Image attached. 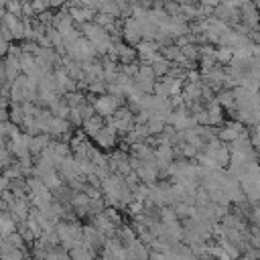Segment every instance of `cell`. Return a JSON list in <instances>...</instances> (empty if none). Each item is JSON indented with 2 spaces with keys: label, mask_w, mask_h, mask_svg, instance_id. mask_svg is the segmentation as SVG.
<instances>
[{
  "label": "cell",
  "mask_w": 260,
  "mask_h": 260,
  "mask_svg": "<svg viewBox=\"0 0 260 260\" xmlns=\"http://www.w3.org/2000/svg\"><path fill=\"white\" fill-rule=\"evenodd\" d=\"M49 112H51L55 118H61V120H69V116H71V108L65 104L63 98H61L59 102H55V104L49 108Z\"/></svg>",
  "instance_id": "11"
},
{
  "label": "cell",
  "mask_w": 260,
  "mask_h": 260,
  "mask_svg": "<svg viewBox=\"0 0 260 260\" xmlns=\"http://www.w3.org/2000/svg\"><path fill=\"white\" fill-rule=\"evenodd\" d=\"M87 95H83V93H79V91H71V93H65L63 95V100H65V104L73 110V108H81V106H85L87 104V100H85Z\"/></svg>",
  "instance_id": "13"
},
{
  "label": "cell",
  "mask_w": 260,
  "mask_h": 260,
  "mask_svg": "<svg viewBox=\"0 0 260 260\" xmlns=\"http://www.w3.org/2000/svg\"><path fill=\"white\" fill-rule=\"evenodd\" d=\"M122 39H124L126 45H130V47L136 49V47L142 43L140 20H136V18H132V16L124 18V24H122Z\"/></svg>",
  "instance_id": "3"
},
{
  "label": "cell",
  "mask_w": 260,
  "mask_h": 260,
  "mask_svg": "<svg viewBox=\"0 0 260 260\" xmlns=\"http://www.w3.org/2000/svg\"><path fill=\"white\" fill-rule=\"evenodd\" d=\"M30 4H32V10H35V12H41V14L51 6V4H47V2H30Z\"/></svg>",
  "instance_id": "22"
},
{
  "label": "cell",
  "mask_w": 260,
  "mask_h": 260,
  "mask_svg": "<svg viewBox=\"0 0 260 260\" xmlns=\"http://www.w3.org/2000/svg\"><path fill=\"white\" fill-rule=\"evenodd\" d=\"M122 106H124V100H122V98H116V95H112V93L98 95L95 102H93L95 114L102 116V118H110V116H114Z\"/></svg>",
  "instance_id": "1"
},
{
  "label": "cell",
  "mask_w": 260,
  "mask_h": 260,
  "mask_svg": "<svg viewBox=\"0 0 260 260\" xmlns=\"http://www.w3.org/2000/svg\"><path fill=\"white\" fill-rule=\"evenodd\" d=\"M4 240H8V242H10V246H12V248H16V250H24V238H22L18 232L10 234V236H8V238H4Z\"/></svg>",
  "instance_id": "20"
},
{
  "label": "cell",
  "mask_w": 260,
  "mask_h": 260,
  "mask_svg": "<svg viewBox=\"0 0 260 260\" xmlns=\"http://www.w3.org/2000/svg\"><path fill=\"white\" fill-rule=\"evenodd\" d=\"M95 55H98V53H95L93 45H91L85 37H81L77 43H73L71 47H67V57H71V59H75V61H81V63L93 61Z\"/></svg>",
  "instance_id": "2"
},
{
  "label": "cell",
  "mask_w": 260,
  "mask_h": 260,
  "mask_svg": "<svg viewBox=\"0 0 260 260\" xmlns=\"http://www.w3.org/2000/svg\"><path fill=\"white\" fill-rule=\"evenodd\" d=\"M171 67H173V65H171V61H167L165 57H160V59H158L156 63H152V69H154V75H156V77H160V79L169 75V71H171Z\"/></svg>",
  "instance_id": "15"
},
{
  "label": "cell",
  "mask_w": 260,
  "mask_h": 260,
  "mask_svg": "<svg viewBox=\"0 0 260 260\" xmlns=\"http://www.w3.org/2000/svg\"><path fill=\"white\" fill-rule=\"evenodd\" d=\"M173 209H175L179 219H191L195 215V207H191L187 203H177V205H173Z\"/></svg>",
  "instance_id": "16"
},
{
  "label": "cell",
  "mask_w": 260,
  "mask_h": 260,
  "mask_svg": "<svg viewBox=\"0 0 260 260\" xmlns=\"http://www.w3.org/2000/svg\"><path fill=\"white\" fill-rule=\"evenodd\" d=\"M217 104L223 108V110H236V98H234V91L232 89H223L217 93Z\"/></svg>",
  "instance_id": "12"
},
{
  "label": "cell",
  "mask_w": 260,
  "mask_h": 260,
  "mask_svg": "<svg viewBox=\"0 0 260 260\" xmlns=\"http://www.w3.org/2000/svg\"><path fill=\"white\" fill-rule=\"evenodd\" d=\"M250 140L256 148H260V126H254L252 132H250Z\"/></svg>",
  "instance_id": "21"
},
{
  "label": "cell",
  "mask_w": 260,
  "mask_h": 260,
  "mask_svg": "<svg viewBox=\"0 0 260 260\" xmlns=\"http://www.w3.org/2000/svg\"><path fill=\"white\" fill-rule=\"evenodd\" d=\"M158 219H160L165 225L179 221V217H177V213H175L173 207H160V209H158Z\"/></svg>",
  "instance_id": "17"
},
{
  "label": "cell",
  "mask_w": 260,
  "mask_h": 260,
  "mask_svg": "<svg viewBox=\"0 0 260 260\" xmlns=\"http://www.w3.org/2000/svg\"><path fill=\"white\" fill-rule=\"evenodd\" d=\"M256 152H258V156H260V148H256Z\"/></svg>",
  "instance_id": "23"
},
{
  "label": "cell",
  "mask_w": 260,
  "mask_h": 260,
  "mask_svg": "<svg viewBox=\"0 0 260 260\" xmlns=\"http://www.w3.org/2000/svg\"><path fill=\"white\" fill-rule=\"evenodd\" d=\"M69 128H71V122H69V120H61V118H55V116H53L51 126H49V136H51V138H53V136H55V138H57V136L63 138V136H67V134L71 132Z\"/></svg>",
  "instance_id": "7"
},
{
  "label": "cell",
  "mask_w": 260,
  "mask_h": 260,
  "mask_svg": "<svg viewBox=\"0 0 260 260\" xmlns=\"http://www.w3.org/2000/svg\"><path fill=\"white\" fill-rule=\"evenodd\" d=\"M26 189H28V195H30V197H39V195H49V193H51V191L47 189V185H45L41 179H37V177L26 179Z\"/></svg>",
  "instance_id": "9"
},
{
  "label": "cell",
  "mask_w": 260,
  "mask_h": 260,
  "mask_svg": "<svg viewBox=\"0 0 260 260\" xmlns=\"http://www.w3.org/2000/svg\"><path fill=\"white\" fill-rule=\"evenodd\" d=\"M98 260H104V258H98Z\"/></svg>",
  "instance_id": "24"
},
{
  "label": "cell",
  "mask_w": 260,
  "mask_h": 260,
  "mask_svg": "<svg viewBox=\"0 0 260 260\" xmlns=\"http://www.w3.org/2000/svg\"><path fill=\"white\" fill-rule=\"evenodd\" d=\"M116 134H118L116 128L104 126V128L93 136V140H95L98 146H102V148H112V146H116Z\"/></svg>",
  "instance_id": "5"
},
{
  "label": "cell",
  "mask_w": 260,
  "mask_h": 260,
  "mask_svg": "<svg viewBox=\"0 0 260 260\" xmlns=\"http://www.w3.org/2000/svg\"><path fill=\"white\" fill-rule=\"evenodd\" d=\"M87 89H89V93H91V95H95V93H100V95H106L108 83H106V81H91Z\"/></svg>",
  "instance_id": "19"
},
{
  "label": "cell",
  "mask_w": 260,
  "mask_h": 260,
  "mask_svg": "<svg viewBox=\"0 0 260 260\" xmlns=\"http://www.w3.org/2000/svg\"><path fill=\"white\" fill-rule=\"evenodd\" d=\"M240 14H242V22L246 26H250L252 30H256V26L260 24V12L256 10V6L250 2H244L240 6Z\"/></svg>",
  "instance_id": "4"
},
{
  "label": "cell",
  "mask_w": 260,
  "mask_h": 260,
  "mask_svg": "<svg viewBox=\"0 0 260 260\" xmlns=\"http://www.w3.org/2000/svg\"><path fill=\"white\" fill-rule=\"evenodd\" d=\"M154 152H156V162H158L160 171H165L169 165H173V162H175V148H173V146L160 144V146H156V148H154Z\"/></svg>",
  "instance_id": "6"
},
{
  "label": "cell",
  "mask_w": 260,
  "mask_h": 260,
  "mask_svg": "<svg viewBox=\"0 0 260 260\" xmlns=\"http://www.w3.org/2000/svg\"><path fill=\"white\" fill-rule=\"evenodd\" d=\"M0 232H2V238H8L10 234L18 232V223L14 221V217H12L8 211L2 213V219H0Z\"/></svg>",
  "instance_id": "10"
},
{
  "label": "cell",
  "mask_w": 260,
  "mask_h": 260,
  "mask_svg": "<svg viewBox=\"0 0 260 260\" xmlns=\"http://www.w3.org/2000/svg\"><path fill=\"white\" fill-rule=\"evenodd\" d=\"M217 63H223V65H230L234 61V49L230 47H217Z\"/></svg>",
  "instance_id": "18"
},
{
  "label": "cell",
  "mask_w": 260,
  "mask_h": 260,
  "mask_svg": "<svg viewBox=\"0 0 260 260\" xmlns=\"http://www.w3.org/2000/svg\"><path fill=\"white\" fill-rule=\"evenodd\" d=\"M160 53H162V57H165L167 61H171V63H179L181 57H183V53H181V49H179L177 45L165 47V49H160Z\"/></svg>",
  "instance_id": "14"
},
{
  "label": "cell",
  "mask_w": 260,
  "mask_h": 260,
  "mask_svg": "<svg viewBox=\"0 0 260 260\" xmlns=\"http://www.w3.org/2000/svg\"><path fill=\"white\" fill-rule=\"evenodd\" d=\"M104 126H106V118H102V116H98V114H95L93 118L85 120L81 128L85 130V134H89V136L93 138V136H95V134H98V132H100V130H102Z\"/></svg>",
  "instance_id": "8"
}]
</instances>
